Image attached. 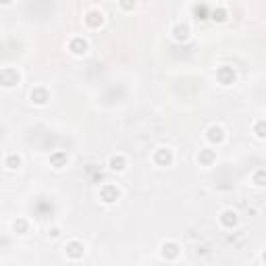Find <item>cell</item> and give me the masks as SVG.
Wrapping results in <instances>:
<instances>
[{
	"label": "cell",
	"instance_id": "6da1fadb",
	"mask_svg": "<svg viewBox=\"0 0 266 266\" xmlns=\"http://www.w3.org/2000/svg\"><path fill=\"white\" fill-rule=\"evenodd\" d=\"M152 164L158 169H169L175 164V150L171 146H158L152 152Z\"/></svg>",
	"mask_w": 266,
	"mask_h": 266
},
{
	"label": "cell",
	"instance_id": "7a4b0ae2",
	"mask_svg": "<svg viewBox=\"0 0 266 266\" xmlns=\"http://www.w3.org/2000/svg\"><path fill=\"white\" fill-rule=\"evenodd\" d=\"M21 79H23V75H21V71L15 69V66H3V69H0V87H5V90H15V87H19Z\"/></svg>",
	"mask_w": 266,
	"mask_h": 266
},
{
	"label": "cell",
	"instance_id": "3957f363",
	"mask_svg": "<svg viewBox=\"0 0 266 266\" xmlns=\"http://www.w3.org/2000/svg\"><path fill=\"white\" fill-rule=\"evenodd\" d=\"M98 197H100V202L110 206V204H117L119 200L123 197V191L117 183H102L100 189H98Z\"/></svg>",
	"mask_w": 266,
	"mask_h": 266
},
{
	"label": "cell",
	"instance_id": "277c9868",
	"mask_svg": "<svg viewBox=\"0 0 266 266\" xmlns=\"http://www.w3.org/2000/svg\"><path fill=\"white\" fill-rule=\"evenodd\" d=\"M64 256H66V260H71V262H79L81 258H83V254H85V243L81 241V239H77V237H73V239H69L64 243Z\"/></svg>",
	"mask_w": 266,
	"mask_h": 266
},
{
	"label": "cell",
	"instance_id": "5b68a950",
	"mask_svg": "<svg viewBox=\"0 0 266 266\" xmlns=\"http://www.w3.org/2000/svg\"><path fill=\"white\" fill-rule=\"evenodd\" d=\"M66 50H69L73 56L81 58L90 52V42H87L83 36H73V38H69V42H66Z\"/></svg>",
	"mask_w": 266,
	"mask_h": 266
},
{
	"label": "cell",
	"instance_id": "8992f818",
	"mask_svg": "<svg viewBox=\"0 0 266 266\" xmlns=\"http://www.w3.org/2000/svg\"><path fill=\"white\" fill-rule=\"evenodd\" d=\"M158 252H160L162 260L175 262V260H179V256H181V246L177 241H173V239H167V241L160 243V250Z\"/></svg>",
	"mask_w": 266,
	"mask_h": 266
},
{
	"label": "cell",
	"instance_id": "52a82bcc",
	"mask_svg": "<svg viewBox=\"0 0 266 266\" xmlns=\"http://www.w3.org/2000/svg\"><path fill=\"white\" fill-rule=\"evenodd\" d=\"M83 23L90 29H100L106 23V15L102 9H87L83 15Z\"/></svg>",
	"mask_w": 266,
	"mask_h": 266
},
{
	"label": "cell",
	"instance_id": "ba28073f",
	"mask_svg": "<svg viewBox=\"0 0 266 266\" xmlns=\"http://www.w3.org/2000/svg\"><path fill=\"white\" fill-rule=\"evenodd\" d=\"M225 138H227V133H225V127L223 125H210L208 129H206V142L210 144V146H220L225 142Z\"/></svg>",
	"mask_w": 266,
	"mask_h": 266
},
{
	"label": "cell",
	"instance_id": "9c48e42d",
	"mask_svg": "<svg viewBox=\"0 0 266 266\" xmlns=\"http://www.w3.org/2000/svg\"><path fill=\"white\" fill-rule=\"evenodd\" d=\"M29 100L34 106H46L50 102V92H48V87H44V85H36L34 90L29 92Z\"/></svg>",
	"mask_w": 266,
	"mask_h": 266
},
{
	"label": "cell",
	"instance_id": "30bf717a",
	"mask_svg": "<svg viewBox=\"0 0 266 266\" xmlns=\"http://www.w3.org/2000/svg\"><path fill=\"white\" fill-rule=\"evenodd\" d=\"M171 38L175 42H187L191 38V27L189 23H183V21H179V23H175L171 27Z\"/></svg>",
	"mask_w": 266,
	"mask_h": 266
},
{
	"label": "cell",
	"instance_id": "8fae6325",
	"mask_svg": "<svg viewBox=\"0 0 266 266\" xmlns=\"http://www.w3.org/2000/svg\"><path fill=\"white\" fill-rule=\"evenodd\" d=\"M218 223H220L223 229H235L237 223H239V214L233 208H227V210H223L218 214Z\"/></svg>",
	"mask_w": 266,
	"mask_h": 266
},
{
	"label": "cell",
	"instance_id": "7c38bea8",
	"mask_svg": "<svg viewBox=\"0 0 266 266\" xmlns=\"http://www.w3.org/2000/svg\"><path fill=\"white\" fill-rule=\"evenodd\" d=\"M216 79H218L220 85H225V87L231 85V83H235V79H237L235 69H233V66H229V64L218 66V69H216Z\"/></svg>",
	"mask_w": 266,
	"mask_h": 266
},
{
	"label": "cell",
	"instance_id": "4fadbf2b",
	"mask_svg": "<svg viewBox=\"0 0 266 266\" xmlns=\"http://www.w3.org/2000/svg\"><path fill=\"white\" fill-rule=\"evenodd\" d=\"M106 167H108L110 171H113V173H123V171L127 169V156H125V154H121V152L110 154Z\"/></svg>",
	"mask_w": 266,
	"mask_h": 266
},
{
	"label": "cell",
	"instance_id": "5bb4252c",
	"mask_svg": "<svg viewBox=\"0 0 266 266\" xmlns=\"http://www.w3.org/2000/svg\"><path fill=\"white\" fill-rule=\"evenodd\" d=\"M3 164H5L7 171L17 173V171H21V167H23V156L17 154V152H9L7 156H5V160H3Z\"/></svg>",
	"mask_w": 266,
	"mask_h": 266
},
{
	"label": "cell",
	"instance_id": "9a60e30c",
	"mask_svg": "<svg viewBox=\"0 0 266 266\" xmlns=\"http://www.w3.org/2000/svg\"><path fill=\"white\" fill-rule=\"evenodd\" d=\"M66 164H69V156H66V152L56 150V152L50 154V167H52L54 171H62Z\"/></svg>",
	"mask_w": 266,
	"mask_h": 266
},
{
	"label": "cell",
	"instance_id": "2e32d148",
	"mask_svg": "<svg viewBox=\"0 0 266 266\" xmlns=\"http://www.w3.org/2000/svg\"><path fill=\"white\" fill-rule=\"evenodd\" d=\"M214 160H216V152L212 148H202L197 152V162L202 167H212Z\"/></svg>",
	"mask_w": 266,
	"mask_h": 266
},
{
	"label": "cell",
	"instance_id": "e0dca14e",
	"mask_svg": "<svg viewBox=\"0 0 266 266\" xmlns=\"http://www.w3.org/2000/svg\"><path fill=\"white\" fill-rule=\"evenodd\" d=\"M13 231L17 233V235H27L29 233V220L25 218V216H17L15 220H13Z\"/></svg>",
	"mask_w": 266,
	"mask_h": 266
},
{
	"label": "cell",
	"instance_id": "ac0fdd59",
	"mask_svg": "<svg viewBox=\"0 0 266 266\" xmlns=\"http://www.w3.org/2000/svg\"><path fill=\"white\" fill-rule=\"evenodd\" d=\"M117 5L123 13H133V9L138 7V0H117Z\"/></svg>",
	"mask_w": 266,
	"mask_h": 266
},
{
	"label": "cell",
	"instance_id": "d6986e66",
	"mask_svg": "<svg viewBox=\"0 0 266 266\" xmlns=\"http://www.w3.org/2000/svg\"><path fill=\"white\" fill-rule=\"evenodd\" d=\"M212 21H216V23H225L227 21V17H229V13L225 11V9H216V11H212Z\"/></svg>",
	"mask_w": 266,
	"mask_h": 266
},
{
	"label": "cell",
	"instance_id": "ffe728a7",
	"mask_svg": "<svg viewBox=\"0 0 266 266\" xmlns=\"http://www.w3.org/2000/svg\"><path fill=\"white\" fill-rule=\"evenodd\" d=\"M252 179H254V183H256L258 187H262V185H264V169H258V171L254 173Z\"/></svg>",
	"mask_w": 266,
	"mask_h": 266
},
{
	"label": "cell",
	"instance_id": "44dd1931",
	"mask_svg": "<svg viewBox=\"0 0 266 266\" xmlns=\"http://www.w3.org/2000/svg\"><path fill=\"white\" fill-rule=\"evenodd\" d=\"M254 131H256V138H258V140H264L266 133H264V121H262V119L254 125Z\"/></svg>",
	"mask_w": 266,
	"mask_h": 266
},
{
	"label": "cell",
	"instance_id": "7402d4cb",
	"mask_svg": "<svg viewBox=\"0 0 266 266\" xmlns=\"http://www.w3.org/2000/svg\"><path fill=\"white\" fill-rule=\"evenodd\" d=\"M48 237H52V239L60 237V227H50V229H48Z\"/></svg>",
	"mask_w": 266,
	"mask_h": 266
},
{
	"label": "cell",
	"instance_id": "603a6c76",
	"mask_svg": "<svg viewBox=\"0 0 266 266\" xmlns=\"http://www.w3.org/2000/svg\"><path fill=\"white\" fill-rule=\"evenodd\" d=\"M15 0H0V7H11Z\"/></svg>",
	"mask_w": 266,
	"mask_h": 266
}]
</instances>
